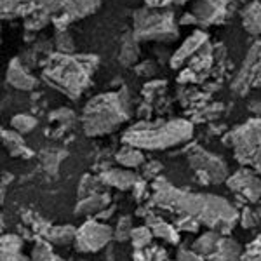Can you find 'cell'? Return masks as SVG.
Returning <instances> with one entry per match:
<instances>
[{"label": "cell", "instance_id": "obj_1", "mask_svg": "<svg viewBox=\"0 0 261 261\" xmlns=\"http://www.w3.org/2000/svg\"><path fill=\"white\" fill-rule=\"evenodd\" d=\"M151 187H153V204H157L159 207L193 216L220 233H228L239 218L237 209L223 197L213 193L178 190L164 178L155 179Z\"/></svg>", "mask_w": 261, "mask_h": 261}, {"label": "cell", "instance_id": "obj_2", "mask_svg": "<svg viewBox=\"0 0 261 261\" xmlns=\"http://www.w3.org/2000/svg\"><path fill=\"white\" fill-rule=\"evenodd\" d=\"M193 134V125L188 120L174 119L155 124H136L127 129L122 141L140 150H164L188 141Z\"/></svg>", "mask_w": 261, "mask_h": 261}, {"label": "cell", "instance_id": "obj_3", "mask_svg": "<svg viewBox=\"0 0 261 261\" xmlns=\"http://www.w3.org/2000/svg\"><path fill=\"white\" fill-rule=\"evenodd\" d=\"M129 117V98L124 89L107 92L87 103L82 115V125L87 136H103L113 133Z\"/></svg>", "mask_w": 261, "mask_h": 261}, {"label": "cell", "instance_id": "obj_4", "mask_svg": "<svg viewBox=\"0 0 261 261\" xmlns=\"http://www.w3.org/2000/svg\"><path fill=\"white\" fill-rule=\"evenodd\" d=\"M98 58L94 56H60L50 60L49 66L44 70V79L50 86L65 92L66 96L77 99L89 84V77Z\"/></svg>", "mask_w": 261, "mask_h": 261}, {"label": "cell", "instance_id": "obj_5", "mask_svg": "<svg viewBox=\"0 0 261 261\" xmlns=\"http://www.w3.org/2000/svg\"><path fill=\"white\" fill-rule=\"evenodd\" d=\"M235 157L261 174V119H252L230 133Z\"/></svg>", "mask_w": 261, "mask_h": 261}, {"label": "cell", "instance_id": "obj_6", "mask_svg": "<svg viewBox=\"0 0 261 261\" xmlns=\"http://www.w3.org/2000/svg\"><path fill=\"white\" fill-rule=\"evenodd\" d=\"M134 37L136 40H174L178 37L176 24L171 12L140 11L136 12L134 23Z\"/></svg>", "mask_w": 261, "mask_h": 261}, {"label": "cell", "instance_id": "obj_7", "mask_svg": "<svg viewBox=\"0 0 261 261\" xmlns=\"http://www.w3.org/2000/svg\"><path fill=\"white\" fill-rule=\"evenodd\" d=\"M188 162H190L192 169L197 171V176L204 183H221L228 176L226 164L218 155L202 150L199 146L188 151Z\"/></svg>", "mask_w": 261, "mask_h": 261}, {"label": "cell", "instance_id": "obj_8", "mask_svg": "<svg viewBox=\"0 0 261 261\" xmlns=\"http://www.w3.org/2000/svg\"><path fill=\"white\" fill-rule=\"evenodd\" d=\"M113 230L98 220L86 221L75 233V246L81 252H98L110 242Z\"/></svg>", "mask_w": 261, "mask_h": 261}, {"label": "cell", "instance_id": "obj_9", "mask_svg": "<svg viewBox=\"0 0 261 261\" xmlns=\"http://www.w3.org/2000/svg\"><path fill=\"white\" fill-rule=\"evenodd\" d=\"M261 84V42H256L247 53V58L241 68V73L231 84L233 92L244 94L249 87Z\"/></svg>", "mask_w": 261, "mask_h": 261}, {"label": "cell", "instance_id": "obj_10", "mask_svg": "<svg viewBox=\"0 0 261 261\" xmlns=\"http://www.w3.org/2000/svg\"><path fill=\"white\" fill-rule=\"evenodd\" d=\"M228 188L251 202L261 199V179L251 171H237L228 178Z\"/></svg>", "mask_w": 261, "mask_h": 261}, {"label": "cell", "instance_id": "obj_11", "mask_svg": "<svg viewBox=\"0 0 261 261\" xmlns=\"http://www.w3.org/2000/svg\"><path fill=\"white\" fill-rule=\"evenodd\" d=\"M225 4L221 0H200L192 7V14L197 23H218L225 14Z\"/></svg>", "mask_w": 261, "mask_h": 261}, {"label": "cell", "instance_id": "obj_12", "mask_svg": "<svg viewBox=\"0 0 261 261\" xmlns=\"http://www.w3.org/2000/svg\"><path fill=\"white\" fill-rule=\"evenodd\" d=\"M205 44H207V35L202 32H195L193 35L188 37V39L185 40V44L174 53V56H172V60H171V66L172 68H179L185 61L195 56Z\"/></svg>", "mask_w": 261, "mask_h": 261}, {"label": "cell", "instance_id": "obj_13", "mask_svg": "<svg viewBox=\"0 0 261 261\" xmlns=\"http://www.w3.org/2000/svg\"><path fill=\"white\" fill-rule=\"evenodd\" d=\"M7 82L18 91H32L37 86V79L23 66L19 60H12L7 68Z\"/></svg>", "mask_w": 261, "mask_h": 261}, {"label": "cell", "instance_id": "obj_14", "mask_svg": "<svg viewBox=\"0 0 261 261\" xmlns=\"http://www.w3.org/2000/svg\"><path fill=\"white\" fill-rule=\"evenodd\" d=\"M99 181L107 187L117 188V190H130V188L136 187L140 178H138L136 172L129 169H110L101 172Z\"/></svg>", "mask_w": 261, "mask_h": 261}, {"label": "cell", "instance_id": "obj_15", "mask_svg": "<svg viewBox=\"0 0 261 261\" xmlns=\"http://www.w3.org/2000/svg\"><path fill=\"white\" fill-rule=\"evenodd\" d=\"M148 226L153 233V237L162 239V241L169 242V244H178L179 241V230L174 225L164 221L159 216H150L148 218Z\"/></svg>", "mask_w": 261, "mask_h": 261}, {"label": "cell", "instance_id": "obj_16", "mask_svg": "<svg viewBox=\"0 0 261 261\" xmlns=\"http://www.w3.org/2000/svg\"><path fill=\"white\" fill-rule=\"evenodd\" d=\"M242 259V251L235 241L231 239H225L220 244L216 251L211 256H207V261H241Z\"/></svg>", "mask_w": 261, "mask_h": 261}, {"label": "cell", "instance_id": "obj_17", "mask_svg": "<svg viewBox=\"0 0 261 261\" xmlns=\"http://www.w3.org/2000/svg\"><path fill=\"white\" fill-rule=\"evenodd\" d=\"M110 204V197L108 195H101V193H92V195L82 197L79 200L75 213L77 214H94L101 213L107 205Z\"/></svg>", "mask_w": 261, "mask_h": 261}, {"label": "cell", "instance_id": "obj_18", "mask_svg": "<svg viewBox=\"0 0 261 261\" xmlns=\"http://www.w3.org/2000/svg\"><path fill=\"white\" fill-rule=\"evenodd\" d=\"M2 140H4V146L9 150V153L12 157H30L32 151L28 150V146L24 145V140L19 133L16 130H2Z\"/></svg>", "mask_w": 261, "mask_h": 261}, {"label": "cell", "instance_id": "obj_19", "mask_svg": "<svg viewBox=\"0 0 261 261\" xmlns=\"http://www.w3.org/2000/svg\"><path fill=\"white\" fill-rule=\"evenodd\" d=\"M221 241H223V233H220V231H216V230H209L197 239L195 244H193V251L207 258V256H211L213 252L220 247Z\"/></svg>", "mask_w": 261, "mask_h": 261}, {"label": "cell", "instance_id": "obj_20", "mask_svg": "<svg viewBox=\"0 0 261 261\" xmlns=\"http://www.w3.org/2000/svg\"><path fill=\"white\" fill-rule=\"evenodd\" d=\"M242 24L246 28V32L251 33V35H259L261 33V4L258 0H254L244 9Z\"/></svg>", "mask_w": 261, "mask_h": 261}, {"label": "cell", "instance_id": "obj_21", "mask_svg": "<svg viewBox=\"0 0 261 261\" xmlns=\"http://www.w3.org/2000/svg\"><path fill=\"white\" fill-rule=\"evenodd\" d=\"M115 159L120 166L127 167V169H133V167H138V166H141V164H145V155H143V151L140 148H134V146H127V145L115 155Z\"/></svg>", "mask_w": 261, "mask_h": 261}, {"label": "cell", "instance_id": "obj_22", "mask_svg": "<svg viewBox=\"0 0 261 261\" xmlns=\"http://www.w3.org/2000/svg\"><path fill=\"white\" fill-rule=\"evenodd\" d=\"M99 6V0H68L66 12L71 18H86L87 14L94 12Z\"/></svg>", "mask_w": 261, "mask_h": 261}, {"label": "cell", "instance_id": "obj_23", "mask_svg": "<svg viewBox=\"0 0 261 261\" xmlns=\"http://www.w3.org/2000/svg\"><path fill=\"white\" fill-rule=\"evenodd\" d=\"M138 56H140V47H138V40L136 37H129V39L124 40L122 44V50H120V63L125 66H130L138 61Z\"/></svg>", "mask_w": 261, "mask_h": 261}, {"label": "cell", "instance_id": "obj_24", "mask_svg": "<svg viewBox=\"0 0 261 261\" xmlns=\"http://www.w3.org/2000/svg\"><path fill=\"white\" fill-rule=\"evenodd\" d=\"M75 233H77V230L73 226H53L50 230L45 231L47 239L54 244H66L70 241H75Z\"/></svg>", "mask_w": 261, "mask_h": 261}, {"label": "cell", "instance_id": "obj_25", "mask_svg": "<svg viewBox=\"0 0 261 261\" xmlns=\"http://www.w3.org/2000/svg\"><path fill=\"white\" fill-rule=\"evenodd\" d=\"M11 127L19 134H28L37 127V119L28 113H18L11 119Z\"/></svg>", "mask_w": 261, "mask_h": 261}, {"label": "cell", "instance_id": "obj_26", "mask_svg": "<svg viewBox=\"0 0 261 261\" xmlns=\"http://www.w3.org/2000/svg\"><path fill=\"white\" fill-rule=\"evenodd\" d=\"M151 239H153V233H151L150 226H138V228L133 230V235H130V242H133L134 249H146V247H150Z\"/></svg>", "mask_w": 261, "mask_h": 261}, {"label": "cell", "instance_id": "obj_27", "mask_svg": "<svg viewBox=\"0 0 261 261\" xmlns=\"http://www.w3.org/2000/svg\"><path fill=\"white\" fill-rule=\"evenodd\" d=\"M30 261H58V258L53 252V249H50L49 242L39 241L32 251V259Z\"/></svg>", "mask_w": 261, "mask_h": 261}, {"label": "cell", "instance_id": "obj_28", "mask_svg": "<svg viewBox=\"0 0 261 261\" xmlns=\"http://www.w3.org/2000/svg\"><path fill=\"white\" fill-rule=\"evenodd\" d=\"M23 239L14 233H4L0 242V252H21Z\"/></svg>", "mask_w": 261, "mask_h": 261}, {"label": "cell", "instance_id": "obj_29", "mask_svg": "<svg viewBox=\"0 0 261 261\" xmlns=\"http://www.w3.org/2000/svg\"><path fill=\"white\" fill-rule=\"evenodd\" d=\"M133 223H130V218L124 216L120 218L119 223H117V228L113 231V237L117 239V241H125V239H130V235H133Z\"/></svg>", "mask_w": 261, "mask_h": 261}, {"label": "cell", "instance_id": "obj_30", "mask_svg": "<svg viewBox=\"0 0 261 261\" xmlns=\"http://www.w3.org/2000/svg\"><path fill=\"white\" fill-rule=\"evenodd\" d=\"M241 261H261V235L247 246L246 252H242Z\"/></svg>", "mask_w": 261, "mask_h": 261}, {"label": "cell", "instance_id": "obj_31", "mask_svg": "<svg viewBox=\"0 0 261 261\" xmlns=\"http://www.w3.org/2000/svg\"><path fill=\"white\" fill-rule=\"evenodd\" d=\"M37 6L40 7L42 12H58L61 9H66L68 0H35Z\"/></svg>", "mask_w": 261, "mask_h": 261}, {"label": "cell", "instance_id": "obj_32", "mask_svg": "<svg viewBox=\"0 0 261 261\" xmlns=\"http://www.w3.org/2000/svg\"><path fill=\"white\" fill-rule=\"evenodd\" d=\"M200 221L193 216H188V214H179V220L176 221V228L178 230H187V231H197L199 230Z\"/></svg>", "mask_w": 261, "mask_h": 261}, {"label": "cell", "instance_id": "obj_33", "mask_svg": "<svg viewBox=\"0 0 261 261\" xmlns=\"http://www.w3.org/2000/svg\"><path fill=\"white\" fill-rule=\"evenodd\" d=\"M47 12H40V14H33L30 16L27 21H24V27H27V30H40V28H44L45 24H47Z\"/></svg>", "mask_w": 261, "mask_h": 261}, {"label": "cell", "instance_id": "obj_34", "mask_svg": "<svg viewBox=\"0 0 261 261\" xmlns=\"http://www.w3.org/2000/svg\"><path fill=\"white\" fill-rule=\"evenodd\" d=\"M56 47L60 49V53L63 54H68L73 50V40L66 32H60L56 37Z\"/></svg>", "mask_w": 261, "mask_h": 261}, {"label": "cell", "instance_id": "obj_35", "mask_svg": "<svg viewBox=\"0 0 261 261\" xmlns=\"http://www.w3.org/2000/svg\"><path fill=\"white\" fill-rule=\"evenodd\" d=\"M176 261H207V258L199 254V252H195L193 249H183L178 252Z\"/></svg>", "mask_w": 261, "mask_h": 261}, {"label": "cell", "instance_id": "obj_36", "mask_svg": "<svg viewBox=\"0 0 261 261\" xmlns=\"http://www.w3.org/2000/svg\"><path fill=\"white\" fill-rule=\"evenodd\" d=\"M134 261H153V249H134Z\"/></svg>", "mask_w": 261, "mask_h": 261}, {"label": "cell", "instance_id": "obj_37", "mask_svg": "<svg viewBox=\"0 0 261 261\" xmlns=\"http://www.w3.org/2000/svg\"><path fill=\"white\" fill-rule=\"evenodd\" d=\"M0 261H28L21 252H0Z\"/></svg>", "mask_w": 261, "mask_h": 261}, {"label": "cell", "instance_id": "obj_38", "mask_svg": "<svg viewBox=\"0 0 261 261\" xmlns=\"http://www.w3.org/2000/svg\"><path fill=\"white\" fill-rule=\"evenodd\" d=\"M256 216H254V213H251L249 209L247 211H244V220H242V225L244 226H252V225H256Z\"/></svg>", "mask_w": 261, "mask_h": 261}, {"label": "cell", "instance_id": "obj_39", "mask_svg": "<svg viewBox=\"0 0 261 261\" xmlns=\"http://www.w3.org/2000/svg\"><path fill=\"white\" fill-rule=\"evenodd\" d=\"M157 169H159V171L162 169V166H161L159 162H151V164H148V166H146V169H145V176H146V178H150V176H155V174H157V172H155Z\"/></svg>", "mask_w": 261, "mask_h": 261}, {"label": "cell", "instance_id": "obj_40", "mask_svg": "<svg viewBox=\"0 0 261 261\" xmlns=\"http://www.w3.org/2000/svg\"><path fill=\"white\" fill-rule=\"evenodd\" d=\"M167 258V252L162 247H153V261H164Z\"/></svg>", "mask_w": 261, "mask_h": 261}, {"label": "cell", "instance_id": "obj_41", "mask_svg": "<svg viewBox=\"0 0 261 261\" xmlns=\"http://www.w3.org/2000/svg\"><path fill=\"white\" fill-rule=\"evenodd\" d=\"M249 110L252 113H256V115H261V101H252L249 105Z\"/></svg>", "mask_w": 261, "mask_h": 261}, {"label": "cell", "instance_id": "obj_42", "mask_svg": "<svg viewBox=\"0 0 261 261\" xmlns=\"http://www.w3.org/2000/svg\"><path fill=\"white\" fill-rule=\"evenodd\" d=\"M146 4L151 7H161V6H166V4H169V0H146Z\"/></svg>", "mask_w": 261, "mask_h": 261}, {"label": "cell", "instance_id": "obj_43", "mask_svg": "<svg viewBox=\"0 0 261 261\" xmlns=\"http://www.w3.org/2000/svg\"><path fill=\"white\" fill-rule=\"evenodd\" d=\"M169 2H172V4H185V2H188V0H169Z\"/></svg>", "mask_w": 261, "mask_h": 261}, {"label": "cell", "instance_id": "obj_44", "mask_svg": "<svg viewBox=\"0 0 261 261\" xmlns=\"http://www.w3.org/2000/svg\"><path fill=\"white\" fill-rule=\"evenodd\" d=\"M82 261H86V259H82Z\"/></svg>", "mask_w": 261, "mask_h": 261}]
</instances>
